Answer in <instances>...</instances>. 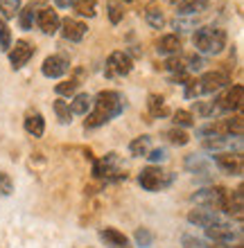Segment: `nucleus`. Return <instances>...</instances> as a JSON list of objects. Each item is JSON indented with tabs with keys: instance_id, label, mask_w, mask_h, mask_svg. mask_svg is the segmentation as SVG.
I'll use <instances>...</instances> for the list:
<instances>
[{
	"instance_id": "obj_25",
	"label": "nucleus",
	"mask_w": 244,
	"mask_h": 248,
	"mask_svg": "<svg viewBox=\"0 0 244 248\" xmlns=\"http://www.w3.org/2000/svg\"><path fill=\"white\" fill-rule=\"evenodd\" d=\"M165 138H167L174 147H185V144L190 142V136H188L183 129H179V126H172V129L165 131Z\"/></svg>"
},
{
	"instance_id": "obj_28",
	"label": "nucleus",
	"mask_w": 244,
	"mask_h": 248,
	"mask_svg": "<svg viewBox=\"0 0 244 248\" xmlns=\"http://www.w3.org/2000/svg\"><path fill=\"white\" fill-rule=\"evenodd\" d=\"M145 20L154 27V30H161V27L165 25L163 12H161V9H156V7H147V9H145Z\"/></svg>"
},
{
	"instance_id": "obj_8",
	"label": "nucleus",
	"mask_w": 244,
	"mask_h": 248,
	"mask_svg": "<svg viewBox=\"0 0 244 248\" xmlns=\"http://www.w3.org/2000/svg\"><path fill=\"white\" fill-rule=\"evenodd\" d=\"M70 70V59H68L66 54H52V57H48L41 65V72L46 75L48 79H59L64 77L66 72Z\"/></svg>"
},
{
	"instance_id": "obj_11",
	"label": "nucleus",
	"mask_w": 244,
	"mask_h": 248,
	"mask_svg": "<svg viewBox=\"0 0 244 248\" xmlns=\"http://www.w3.org/2000/svg\"><path fill=\"white\" fill-rule=\"evenodd\" d=\"M34 57V46L30 41H16V46L9 47V63L14 70H18Z\"/></svg>"
},
{
	"instance_id": "obj_41",
	"label": "nucleus",
	"mask_w": 244,
	"mask_h": 248,
	"mask_svg": "<svg viewBox=\"0 0 244 248\" xmlns=\"http://www.w3.org/2000/svg\"><path fill=\"white\" fill-rule=\"evenodd\" d=\"M172 25H174V30H179V32H188V30L195 27V20H185V18H181V16H177Z\"/></svg>"
},
{
	"instance_id": "obj_42",
	"label": "nucleus",
	"mask_w": 244,
	"mask_h": 248,
	"mask_svg": "<svg viewBox=\"0 0 244 248\" xmlns=\"http://www.w3.org/2000/svg\"><path fill=\"white\" fill-rule=\"evenodd\" d=\"M54 5L61 7V9H68V7L75 5V0H54Z\"/></svg>"
},
{
	"instance_id": "obj_15",
	"label": "nucleus",
	"mask_w": 244,
	"mask_h": 248,
	"mask_svg": "<svg viewBox=\"0 0 244 248\" xmlns=\"http://www.w3.org/2000/svg\"><path fill=\"white\" fill-rule=\"evenodd\" d=\"M244 194H242V187H238L235 192H228V196H226V203H224V208H222V212L224 215H228L231 219H235V221H242V210H244V203H242Z\"/></svg>"
},
{
	"instance_id": "obj_36",
	"label": "nucleus",
	"mask_w": 244,
	"mask_h": 248,
	"mask_svg": "<svg viewBox=\"0 0 244 248\" xmlns=\"http://www.w3.org/2000/svg\"><path fill=\"white\" fill-rule=\"evenodd\" d=\"M18 20H20V27L23 30H32V23H34V7H25L18 12Z\"/></svg>"
},
{
	"instance_id": "obj_29",
	"label": "nucleus",
	"mask_w": 244,
	"mask_h": 248,
	"mask_svg": "<svg viewBox=\"0 0 244 248\" xmlns=\"http://www.w3.org/2000/svg\"><path fill=\"white\" fill-rule=\"evenodd\" d=\"M133 239H136V246H140V248H152L154 232L149 228H138L136 232H133Z\"/></svg>"
},
{
	"instance_id": "obj_5",
	"label": "nucleus",
	"mask_w": 244,
	"mask_h": 248,
	"mask_svg": "<svg viewBox=\"0 0 244 248\" xmlns=\"http://www.w3.org/2000/svg\"><path fill=\"white\" fill-rule=\"evenodd\" d=\"M120 165V156L115 151L106 154L104 158L99 160H93V176L95 178H102V181H127V171L118 170Z\"/></svg>"
},
{
	"instance_id": "obj_30",
	"label": "nucleus",
	"mask_w": 244,
	"mask_h": 248,
	"mask_svg": "<svg viewBox=\"0 0 244 248\" xmlns=\"http://www.w3.org/2000/svg\"><path fill=\"white\" fill-rule=\"evenodd\" d=\"M172 122H174V126H179V129H188V126H192L195 124V118H192L190 111H174V115H172Z\"/></svg>"
},
{
	"instance_id": "obj_23",
	"label": "nucleus",
	"mask_w": 244,
	"mask_h": 248,
	"mask_svg": "<svg viewBox=\"0 0 244 248\" xmlns=\"http://www.w3.org/2000/svg\"><path fill=\"white\" fill-rule=\"evenodd\" d=\"M149 149H152V138L149 136H138L129 142V154L133 158H145L149 154Z\"/></svg>"
},
{
	"instance_id": "obj_7",
	"label": "nucleus",
	"mask_w": 244,
	"mask_h": 248,
	"mask_svg": "<svg viewBox=\"0 0 244 248\" xmlns=\"http://www.w3.org/2000/svg\"><path fill=\"white\" fill-rule=\"evenodd\" d=\"M133 70V61L131 57L127 52H113L111 57H109V61H106V77H125V75H129V72Z\"/></svg>"
},
{
	"instance_id": "obj_31",
	"label": "nucleus",
	"mask_w": 244,
	"mask_h": 248,
	"mask_svg": "<svg viewBox=\"0 0 244 248\" xmlns=\"http://www.w3.org/2000/svg\"><path fill=\"white\" fill-rule=\"evenodd\" d=\"M77 88H80V79L73 77V79H68V81H61V84L54 86V91H57V95H75L77 93Z\"/></svg>"
},
{
	"instance_id": "obj_12",
	"label": "nucleus",
	"mask_w": 244,
	"mask_h": 248,
	"mask_svg": "<svg viewBox=\"0 0 244 248\" xmlns=\"http://www.w3.org/2000/svg\"><path fill=\"white\" fill-rule=\"evenodd\" d=\"M219 219H222V212L211 210V208H201V205H197V208H192L188 212V221L192 226H197V228H208V226H212Z\"/></svg>"
},
{
	"instance_id": "obj_3",
	"label": "nucleus",
	"mask_w": 244,
	"mask_h": 248,
	"mask_svg": "<svg viewBox=\"0 0 244 248\" xmlns=\"http://www.w3.org/2000/svg\"><path fill=\"white\" fill-rule=\"evenodd\" d=\"M206 237L211 239V244H242V228H238V226H233L231 221H226L224 217L219 219V221H215L212 226H208V228H204Z\"/></svg>"
},
{
	"instance_id": "obj_20",
	"label": "nucleus",
	"mask_w": 244,
	"mask_h": 248,
	"mask_svg": "<svg viewBox=\"0 0 244 248\" xmlns=\"http://www.w3.org/2000/svg\"><path fill=\"white\" fill-rule=\"evenodd\" d=\"M156 50L163 57H174V54L181 52V39H179L177 34H165V36H161Z\"/></svg>"
},
{
	"instance_id": "obj_24",
	"label": "nucleus",
	"mask_w": 244,
	"mask_h": 248,
	"mask_svg": "<svg viewBox=\"0 0 244 248\" xmlns=\"http://www.w3.org/2000/svg\"><path fill=\"white\" fill-rule=\"evenodd\" d=\"M206 0H183V2H179V9H177V16H195V14H201L206 12Z\"/></svg>"
},
{
	"instance_id": "obj_37",
	"label": "nucleus",
	"mask_w": 244,
	"mask_h": 248,
	"mask_svg": "<svg viewBox=\"0 0 244 248\" xmlns=\"http://www.w3.org/2000/svg\"><path fill=\"white\" fill-rule=\"evenodd\" d=\"M12 192H14V181H12V176H9L7 171L0 170V194H2V196H12Z\"/></svg>"
},
{
	"instance_id": "obj_27",
	"label": "nucleus",
	"mask_w": 244,
	"mask_h": 248,
	"mask_svg": "<svg viewBox=\"0 0 244 248\" xmlns=\"http://www.w3.org/2000/svg\"><path fill=\"white\" fill-rule=\"evenodd\" d=\"M242 118L240 115H233V118L224 120L222 122V129H224V136H242Z\"/></svg>"
},
{
	"instance_id": "obj_13",
	"label": "nucleus",
	"mask_w": 244,
	"mask_h": 248,
	"mask_svg": "<svg viewBox=\"0 0 244 248\" xmlns=\"http://www.w3.org/2000/svg\"><path fill=\"white\" fill-rule=\"evenodd\" d=\"M36 25H39V30L43 34L52 36V34L59 32L61 18H59V14L54 12V9L46 7V9H39V12H36Z\"/></svg>"
},
{
	"instance_id": "obj_19",
	"label": "nucleus",
	"mask_w": 244,
	"mask_h": 248,
	"mask_svg": "<svg viewBox=\"0 0 244 248\" xmlns=\"http://www.w3.org/2000/svg\"><path fill=\"white\" fill-rule=\"evenodd\" d=\"M23 126L32 138H41L46 133V120H43V115L39 111H27Z\"/></svg>"
},
{
	"instance_id": "obj_43",
	"label": "nucleus",
	"mask_w": 244,
	"mask_h": 248,
	"mask_svg": "<svg viewBox=\"0 0 244 248\" xmlns=\"http://www.w3.org/2000/svg\"><path fill=\"white\" fill-rule=\"evenodd\" d=\"M224 248H244L242 244H235V246H233V244H228V246H224Z\"/></svg>"
},
{
	"instance_id": "obj_34",
	"label": "nucleus",
	"mask_w": 244,
	"mask_h": 248,
	"mask_svg": "<svg viewBox=\"0 0 244 248\" xmlns=\"http://www.w3.org/2000/svg\"><path fill=\"white\" fill-rule=\"evenodd\" d=\"M181 244H183V248H215L211 242L199 239V237H195V235H183L181 237Z\"/></svg>"
},
{
	"instance_id": "obj_18",
	"label": "nucleus",
	"mask_w": 244,
	"mask_h": 248,
	"mask_svg": "<svg viewBox=\"0 0 244 248\" xmlns=\"http://www.w3.org/2000/svg\"><path fill=\"white\" fill-rule=\"evenodd\" d=\"M99 239L109 248H133L131 242H129V237L125 232H120L118 228H102L99 230Z\"/></svg>"
},
{
	"instance_id": "obj_32",
	"label": "nucleus",
	"mask_w": 244,
	"mask_h": 248,
	"mask_svg": "<svg viewBox=\"0 0 244 248\" xmlns=\"http://www.w3.org/2000/svg\"><path fill=\"white\" fill-rule=\"evenodd\" d=\"M75 12L80 14V16H88V18H93L95 16V0H75Z\"/></svg>"
},
{
	"instance_id": "obj_22",
	"label": "nucleus",
	"mask_w": 244,
	"mask_h": 248,
	"mask_svg": "<svg viewBox=\"0 0 244 248\" xmlns=\"http://www.w3.org/2000/svg\"><path fill=\"white\" fill-rule=\"evenodd\" d=\"M68 106H70L73 115H88V111H91V106H93V97L88 93H80V95H75L73 102Z\"/></svg>"
},
{
	"instance_id": "obj_17",
	"label": "nucleus",
	"mask_w": 244,
	"mask_h": 248,
	"mask_svg": "<svg viewBox=\"0 0 244 248\" xmlns=\"http://www.w3.org/2000/svg\"><path fill=\"white\" fill-rule=\"evenodd\" d=\"M185 171H190L195 176H211L212 171V163L206 156H197V154H190L185 158Z\"/></svg>"
},
{
	"instance_id": "obj_14",
	"label": "nucleus",
	"mask_w": 244,
	"mask_h": 248,
	"mask_svg": "<svg viewBox=\"0 0 244 248\" xmlns=\"http://www.w3.org/2000/svg\"><path fill=\"white\" fill-rule=\"evenodd\" d=\"M242 102H244V88L238 84V86H233L224 97L217 99V106H219V111L233 113V111H238V108H242Z\"/></svg>"
},
{
	"instance_id": "obj_6",
	"label": "nucleus",
	"mask_w": 244,
	"mask_h": 248,
	"mask_svg": "<svg viewBox=\"0 0 244 248\" xmlns=\"http://www.w3.org/2000/svg\"><path fill=\"white\" fill-rule=\"evenodd\" d=\"M172 181H174V174L163 171L161 167H154V165L145 167V170L138 174L140 187L147 189V192H159V189H165L167 185H172Z\"/></svg>"
},
{
	"instance_id": "obj_38",
	"label": "nucleus",
	"mask_w": 244,
	"mask_h": 248,
	"mask_svg": "<svg viewBox=\"0 0 244 248\" xmlns=\"http://www.w3.org/2000/svg\"><path fill=\"white\" fill-rule=\"evenodd\" d=\"M122 16H125V7L120 5V2H111L109 5V18H111L113 25H118L120 20H122Z\"/></svg>"
},
{
	"instance_id": "obj_44",
	"label": "nucleus",
	"mask_w": 244,
	"mask_h": 248,
	"mask_svg": "<svg viewBox=\"0 0 244 248\" xmlns=\"http://www.w3.org/2000/svg\"><path fill=\"white\" fill-rule=\"evenodd\" d=\"M170 2H183V0H170Z\"/></svg>"
},
{
	"instance_id": "obj_1",
	"label": "nucleus",
	"mask_w": 244,
	"mask_h": 248,
	"mask_svg": "<svg viewBox=\"0 0 244 248\" xmlns=\"http://www.w3.org/2000/svg\"><path fill=\"white\" fill-rule=\"evenodd\" d=\"M122 111H125V97L118 91H99L95 95V99H93V111L88 113L86 129L104 126L106 122L118 118Z\"/></svg>"
},
{
	"instance_id": "obj_26",
	"label": "nucleus",
	"mask_w": 244,
	"mask_h": 248,
	"mask_svg": "<svg viewBox=\"0 0 244 248\" xmlns=\"http://www.w3.org/2000/svg\"><path fill=\"white\" fill-rule=\"evenodd\" d=\"M54 113H57V120H59L61 124H70L73 122V113H70V106H68V102H64V99H54Z\"/></svg>"
},
{
	"instance_id": "obj_4",
	"label": "nucleus",
	"mask_w": 244,
	"mask_h": 248,
	"mask_svg": "<svg viewBox=\"0 0 244 248\" xmlns=\"http://www.w3.org/2000/svg\"><path fill=\"white\" fill-rule=\"evenodd\" d=\"M226 196H228V189L222 187V185H211V187H201L197 189L195 194L190 196V201L195 205H201V208H211V210H217L222 212L226 203Z\"/></svg>"
},
{
	"instance_id": "obj_16",
	"label": "nucleus",
	"mask_w": 244,
	"mask_h": 248,
	"mask_svg": "<svg viewBox=\"0 0 244 248\" xmlns=\"http://www.w3.org/2000/svg\"><path fill=\"white\" fill-rule=\"evenodd\" d=\"M59 30H61V34H64V39L73 41V43L81 41L86 36V32H88V27H86L81 20H75V18H64Z\"/></svg>"
},
{
	"instance_id": "obj_35",
	"label": "nucleus",
	"mask_w": 244,
	"mask_h": 248,
	"mask_svg": "<svg viewBox=\"0 0 244 248\" xmlns=\"http://www.w3.org/2000/svg\"><path fill=\"white\" fill-rule=\"evenodd\" d=\"M9 47H12V32H9V27L2 18H0V50L2 52H9Z\"/></svg>"
},
{
	"instance_id": "obj_45",
	"label": "nucleus",
	"mask_w": 244,
	"mask_h": 248,
	"mask_svg": "<svg viewBox=\"0 0 244 248\" xmlns=\"http://www.w3.org/2000/svg\"><path fill=\"white\" fill-rule=\"evenodd\" d=\"M120 2H131V0H120Z\"/></svg>"
},
{
	"instance_id": "obj_10",
	"label": "nucleus",
	"mask_w": 244,
	"mask_h": 248,
	"mask_svg": "<svg viewBox=\"0 0 244 248\" xmlns=\"http://www.w3.org/2000/svg\"><path fill=\"white\" fill-rule=\"evenodd\" d=\"M197 81H199V88H201V95H211V93L222 91V88L228 84V75H226V72L212 70V72H204Z\"/></svg>"
},
{
	"instance_id": "obj_33",
	"label": "nucleus",
	"mask_w": 244,
	"mask_h": 248,
	"mask_svg": "<svg viewBox=\"0 0 244 248\" xmlns=\"http://www.w3.org/2000/svg\"><path fill=\"white\" fill-rule=\"evenodd\" d=\"M0 12L5 18H16L20 12V0H0Z\"/></svg>"
},
{
	"instance_id": "obj_2",
	"label": "nucleus",
	"mask_w": 244,
	"mask_h": 248,
	"mask_svg": "<svg viewBox=\"0 0 244 248\" xmlns=\"http://www.w3.org/2000/svg\"><path fill=\"white\" fill-rule=\"evenodd\" d=\"M192 43L201 54H219L226 47V32L222 27L204 25L197 27V32L192 36Z\"/></svg>"
},
{
	"instance_id": "obj_39",
	"label": "nucleus",
	"mask_w": 244,
	"mask_h": 248,
	"mask_svg": "<svg viewBox=\"0 0 244 248\" xmlns=\"http://www.w3.org/2000/svg\"><path fill=\"white\" fill-rule=\"evenodd\" d=\"M197 111H199V115L211 118V115H215V113L219 111V106L215 104V102H197Z\"/></svg>"
},
{
	"instance_id": "obj_21",
	"label": "nucleus",
	"mask_w": 244,
	"mask_h": 248,
	"mask_svg": "<svg viewBox=\"0 0 244 248\" xmlns=\"http://www.w3.org/2000/svg\"><path fill=\"white\" fill-rule=\"evenodd\" d=\"M147 111L152 113V118H165V115H170V108L165 106V97L159 95V93H152V95L147 97Z\"/></svg>"
},
{
	"instance_id": "obj_40",
	"label": "nucleus",
	"mask_w": 244,
	"mask_h": 248,
	"mask_svg": "<svg viewBox=\"0 0 244 248\" xmlns=\"http://www.w3.org/2000/svg\"><path fill=\"white\" fill-rule=\"evenodd\" d=\"M147 160H152V163H163V160H167V151L165 149H149V154H147Z\"/></svg>"
},
{
	"instance_id": "obj_9",
	"label": "nucleus",
	"mask_w": 244,
	"mask_h": 248,
	"mask_svg": "<svg viewBox=\"0 0 244 248\" xmlns=\"http://www.w3.org/2000/svg\"><path fill=\"white\" fill-rule=\"evenodd\" d=\"M212 163L217 165L224 174H231V176H240L242 174V156H238V154H231V151L212 154Z\"/></svg>"
}]
</instances>
